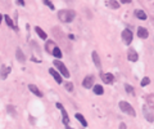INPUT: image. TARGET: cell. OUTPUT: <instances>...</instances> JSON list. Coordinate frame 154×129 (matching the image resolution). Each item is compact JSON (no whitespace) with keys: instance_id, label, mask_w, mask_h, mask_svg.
<instances>
[{"instance_id":"obj_1","label":"cell","mask_w":154,"mask_h":129,"mask_svg":"<svg viewBox=\"0 0 154 129\" xmlns=\"http://www.w3.org/2000/svg\"><path fill=\"white\" fill-rule=\"evenodd\" d=\"M58 18L62 23H69L76 18V12L73 9H60L58 12Z\"/></svg>"},{"instance_id":"obj_2","label":"cell","mask_w":154,"mask_h":129,"mask_svg":"<svg viewBox=\"0 0 154 129\" xmlns=\"http://www.w3.org/2000/svg\"><path fill=\"white\" fill-rule=\"evenodd\" d=\"M118 106H119V110H121L123 114H127L129 116H131V118H135V116H136V111H135L134 106H131V103H129L127 101H119Z\"/></svg>"},{"instance_id":"obj_3","label":"cell","mask_w":154,"mask_h":129,"mask_svg":"<svg viewBox=\"0 0 154 129\" xmlns=\"http://www.w3.org/2000/svg\"><path fill=\"white\" fill-rule=\"evenodd\" d=\"M53 65H54V67H55V69L58 70V71L60 72V75L63 76V77H65V79H68V77L71 76V74H69L68 69L65 67V65H64L60 60H54V61H53Z\"/></svg>"},{"instance_id":"obj_4","label":"cell","mask_w":154,"mask_h":129,"mask_svg":"<svg viewBox=\"0 0 154 129\" xmlns=\"http://www.w3.org/2000/svg\"><path fill=\"white\" fill-rule=\"evenodd\" d=\"M121 38H122V41L125 43V45H130L131 43H132L134 34H132V31H131L130 29H125L122 31V34H121Z\"/></svg>"},{"instance_id":"obj_5","label":"cell","mask_w":154,"mask_h":129,"mask_svg":"<svg viewBox=\"0 0 154 129\" xmlns=\"http://www.w3.org/2000/svg\"><path fill=\"white\" fill-rule=\"evenodd\" d=\"M55 106H57L58 110L62 112V122H63V124H64V125H69V116H68V112L65 111L64 106L60 102H57Z\"/></svg>"},{"instance_id":"obj_6","label":"cell","mask_w":154,"mask_h":129,"mask_svg":"<svg viewBox=\"0 0 154 129\" xmlns=\"http://www.w3.org/2000/svg\"><path fill=\"white\" fill-rule=\"evenodd\" d=\"M94 81H95L94 75H86L82 80V87L85 89H91L92 87H94Z\"/></svg>"},{"instance_id":"obj_7","label":"cell","mask_w":154,"mask_h":129,"mask_svg":"<svg viewBox=\"0 0 154 129\" xmlns=\"http://www.w3.org/2000/svg\"><path fill=\"white\" fill-rule=\"evenodd\" d=\"M49 74L53 76V79L55 80V83H58V84H62V83H63V76L60 75V72L58 71L57 69H52V67H50V69H49Z\"/></svg>"},{"instance_id":"obj_8","label":"cell","mask_w":154,"mask_h":129,"mask_svg":"<svg viewBox=\"0 0 154 129\" xmlns=\"http://www.w3.org/2000/svg\"><path fill=\"white\" fill-rule=\"evenodd\" d=\"M12 72V66H7V65H3L1 67H0V79L5 80L8 75Z\"/></svg>"},{"instance_id":"obj_9","label":"cell","mask_w":154,"mask_h":129,"mask_svg":"<svg viewBox=\"0 0 154 129\" xmlns=\"http://www.w3.org/2000/svg\"><path fill=\"white\" fill-rule=\"evenodd\" d=\"M100 79L103 80L104 84H113L114 75L112 72H105V74H102V75H100Z\"/></svg>"},{"instance_id":"obj_10","label":"cell","mask_w":154,"mask_h":129,"mask_svg":"<svg viewBox=\"0 0 154 129\" xmlns=\"http://www.w3.org/2000/svg\"><path fill=\"white\" fill-rule=\"evenodd\" d=\"M127 60H129L130 62H136L139 60V54L135 49L130 48L129 50H127Z\"/></svg>"},{"instance_id":"obj_11","label":"cell","mask_w":154,"mask_h":129,"mask_svg":"<svg viewBox=\"0 0 154 129\" xmlns=\"http://www.w3.org/2000/svg\"><path fill=\"white\" fill-rule=\"evenodd\" d=\"M15 58H17V61L21 62V63H25V62H26V56H25L23 50L19 48V46L15 49Z\"/></svg>"},{"instance_id":"obj_12","label":"cell","mask_w":154,"mask_h":129,"mask_svg":"<svg viewBox=\"0 0 154 129\" xmlns=\"http://www.w3.org/2000/svg\"><path fill=\"white\" fill-rule=\"evenodd\" d=\"M28 91H30L31 93H33V94L36 96V97H38V98H41V97H42V92L37 88V85H35V84H28Z\"/></svg>"},{"instance_id":"obj_13","label":"cell","mask_w":154,"mask_h":129,"mask_svg":"<svg viewBox=\"0 0 154 129\" xmlns=\"http://www.w3.org/2000/svg\"><path fill=\"white\" fill-rule=\"evenodd\" d=\"M35 32L37 34V36L40 38L41 40H48V34H46L40 26H35Z\"/></svg>"},{"instance_id":"obj_14","label":"cell","mask_w":154,"mask_h":129,"mask_svg":"<svg viewBox=\"0 0 154 129\" xmlns=\"http://www.w3.org/2000/svg\"><path fill=\"white\" fill-rule=\"evenodd\" d=\"M137 36L140 39H148L149 38V31L145 29V27H137Z\"/></svg>"},{"instance_id":"obj_15","label":"cell","mask_w":154,"mask_h":129,"mask_svg":"<svg viewBox=\"0 0 154 129\" xmlns=\"http://www.w3.org/2000/svg\"><path fill=\"white\" fill-rule=\"evenodd\" d=\"M91 58H92V62H94V65L96 66L98 69H100V66H102V61H100V57L96 50H92L91 53Z\"/></svg>"},{"instance_id":"obj_16","label":"cell","mask_w":154,"mask_h":129,"mask_svg":"<svg viewBox=\"0 0 154 129\" xmlns=\"http://www.w3.org/2000/svg\"><path fill=\"white\" fill-rule=\"evenodd\" d=\"M134 14H135V17L139 18V19H141V21H145V19H148V14H146L142 9H135Z\"/></svg>"},{"instance_id":"obj_17","label":"cell","mask_w":154,"mask_h":129,"mask_svg":"<svg viewBox=\"0 0 154 129\" xmlns=\"http://www.w3.org/2000/svg\"><path fill=\"white\" fill-rule=\"evenodd\" d=\"M4 21H5V23L8 25V27H10V29H13V30H15V31L18 30V27L15 26V23L13 22V19H12L10 15H8V14L4 15Z\"/></svg>"},{"instance_id":"obj_18","label":"cell","mask_w":154,"mask_h":129,"mask_svg":"<svg viewBox=\"0 0 154 129\" xmlns=\"http://www.w3.org/2000/svg\"><path fill=\"white\" fill-rule=\"evenodd\" d=\"M92 92H94V94H96V96H102V94H104V88H103V85H100V84H94V87H92Z\"/></svg>"},{"instance_id":"obj_19","label":"cell","mask_w":154,"mask_h":129,"mask_svg":"<svg viewBox=\"0 0 154 129\" xmlns=\"http://www.w3.org/2000/svg\"><path fill=\"white\" fill-rule=\"evenodd\" d=\"M75 118H76L77 120H78L80 124H81V125H82L84 128H86V127H87V122H86V119H85V116H84L82 114H81V112H76Z\"/></svg>"},{"instance_id":"obj_20","label":"cell","mask_w":154,"mask_h":129,"mask_svg":"<svg viewBox=\"0 0 154 129\" xmlns=\"http://www.w3.org/2000/svg\"><path fill=\"white\" fill-rule=\"evenodd\" d=\"M107 5L109 7L110 9L117 10V9H119V7H121V3L117 1V0H108V1H107Z\"/></svg>"},{"instance_id":"obj_21","label":"cell","mask_w":154,"mask_h":129,"mask_svg":"<svg viewBox=\"0 0 154 129\" xmlns=\"http://www.w3.org/2000/svg\"><path fill=\"white\" fill-rule=\"evenodd\" d=\"M52 56L55 58V60H60L62 57H63V54H62V50H60V48L59 46H54V49H53V52H52Z\"/></svg>"},{"instance_id":"obj_22","label":"cell","mask_w":154,"mask_h":129,"mask_svg":"<svg viewBox=\"0 0 154 129\" xmlns=\"http://www.w3.org/2000/svg\"><path fill=\"white\" fill-rule=\"evenodd\" d=\"M54 46H55V43H54L53 40H46V44H45V49L46 52H48L49 54H52Z\"/></svg>"},{"instance_id":"obj_23","label":"cell","mask_w":154,"mask_h":129,"mask_svg":"<svg viewBox=\"0 0 154 129\" xmlns=\"http://www.w3.org/2000/svg\"><path fill=\"white\" fill-rule=\"evenodd\" d=\"M64 88H65V91L69 92V93H72L73 91H75V87H73L72 81H67V83H64Z\"/></svg>"},{"instance_id":"obj_24","label":"cell","mask_w":154,"mask_h":129,"mask_svg":"<svg viewBox=\"0 0 154 129\" xmlns=\"http://www.w3.org/2000/svg\"><path fill=\"white\" fill-rule=\"evenodd\" d=\"M149 84H150V79H149L148 76L142 77V79H141V81H140V85H141L142 88H144V87H146V85H149Z\"/></svg>"},{"instance_id":"obj_25","label":"cell","mask_w":154,"mask_h":129,"mask_svg":"<svg viewBox=\"0 0 154 129\" xmlns=\"http://www.w3.org/2000/svg\"><path fill=\"white\" fill-rule=\"evenodd\" d=\"M125 89L129 94H132V96L135 94V89H134V87H131L130 84H125Z\"/></svg>"},{"instance_id":"obj_26","label":"cell","mask_w":154,"mask_h":129,"mask_svg":"<svg viewBox=\"0 0 154 129\" xmlns=\"http://www.w3.org/2000/svg\"><path fill=\"white\" fill-rule=\"evenodd\" d=\"M42 3H44L45 5L49 8V9H52V10L55 9V7H54V4L52 3V0H42Z\"/></svg>"},{"instance_id":"obj_27","label":"cell","mask_w":154,"mask_h":129,"mask_svg":"<svg viewBox=\"0 0 154 129\" xmlns=\"http://www.w3.org/2000/svg\"><path fill=\"white\" fill-rule=\"evenodd\" d=\"M15 3H17V5H19V7H25L26 5L25 0H15Z\"/></svg>"},{"instance_id":"obj_28","label":"cell","mask_w":154,"mask_h":129,"mask_svg":"<svg viewBox=\"0 0 154 129\" xmlns=\"http://www.w3.org/2000/svg\"><path fill=\"white\" fill-rule=\"evenodd\" d=\"M7 110H8V112H9V114L12 112V114H13V115H15V112H14V108H13V106H8V107H7Z\"/></svg>"},{"instance_id":"obj_29","label":"cell","mask_w":154,"mask_h":129,"mask_svg":"<svg viewBox=\"0 0 154 129\" xmlns=\"http://www.w3.org/2000/svg\"><path fill=\"white\" fill-rule=\"evenodd\" d=\"M119 129H127V125H126V123H119Z\"/></svg>"},{"instance_id":"obj_30","label":"cell","mask_w":154,"mask_h":129,"mask_svg":"<svg viewBox=\"0 0 154 129\" xmlns=\"http://www.w3.org/2000/svg\"><path fill=\"white\" fill-rule=\"evenodd\" d=\"M132 0H119V3H122V4H130Z\"/></svg>"},{"instance_id":"obj_31","label":"cell","mask_w":154,"mask_h":129,"mask_svg":"<svg viewBox=\"0 0 154 129\" xmlns=\"http://www.w3.org/2000/svg\"><path fill=\"white\" fill-rule=\"evenodd\" d=\"M3 18H4V15L0 13V25H1V22H3Z\"/></svg>"},{"instance_id":"obj_32","label":"cell","mask_w":154,"mask_h":129,"mask_svg":"<svg viewBox=\"0 0 154 129\" xmlns=\"http://www.w3.org/2000/svg\"><path fill=\"white\" fill-rule=\"evenodd\" d=\"M65 129H73V128H71L69 125H65Z\"/></svg>"},{"instance_id":"obj_33","label":"cell","mask_w":154,"mask_h":129,"mask_svg":"<svg viewBox=\"0 0 154 129\" xmlns=\"http://www.w3.org/2000/svg\"><path fill=\"white\" fill-rule=\"evenodd\" d=\"M65 1H71V0H65Z\"/></svg>"}]
</instances>
